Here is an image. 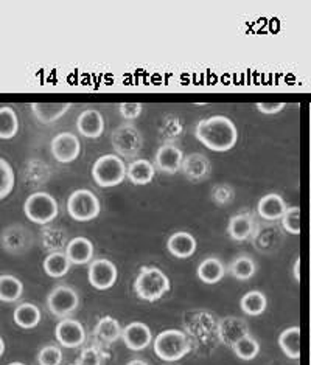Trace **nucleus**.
<instances>
[{"instance_id":"obj_1","label":"nucleus","mask_w":311,"mask_h":365,"mask_svg":"<svg viewBox=\"0 0 311 365\" xmlns=\"http://www.w3.org/2000/svg\"><path fill=\"white\" fill-rule=\"evenodd\" d=\"M195 135L207 150L215 153L230 151L238 140L237 126L229 117L213 115L196 125Z\"/></svg>"},{"instance_id":"obj_2","label":"nucleus","mask_w":311,"mask_h":365,"mask_svg":"<svg viewBox=\"0 0 311 365\" xmlns=\"http://www.w3.org/2000/svg\"><path fill=\"white\" fill-rule=\"evenodd\" d=\"M156 356L165 362L180 361L192 350L190 337L180 329H165L159 333L153 341Z\"/></svg>"},{"instance_id":"obj_3","label":"nucleus","mask_w":311,"mask_h":365,"mask_svg":"<svg viewBox=\"0 0 311 365\" xmlns=\"http://www.w3.org/2000/svg\"><path fill=\"white\" fill-rule=\"evenodd\" d=\"M170 278L160 269L153 266L142 267L134 282V291L137 297L150 303L162 299L170 291Z\"/></svg>"},{"instance_id":"obj_4","label":"nucleus","mask_w":311,"mask_h":365,"mask_svg":"<svg viewBox=\"0 0 311 365\" xmlns=\"http://www.w3.org/2000/svg\"><path fill=\"white\" fill-rule=\"evenodd\" d=\"M92 178L101 188L117 187L126 179V163L116 154L100 155L92 167Z\"/></svg>"},{"instance_id":"obj_5","label":"nucleus","mask_w":311,"mask_h":365,"mask_svg":"<svg viewBox=\"0 0 311 365\" xmlns=\"http://www.w3.org/2000/svg\"><path fill=\"white\" fill-rule=\"evenodd\" d=\"M24 213L31 222L46 225L56 220L59 205L56 199L47 191H36L25 199Z\"/></svg>"},{"instance_id":"obj_6","label":"nucleus","mask_w":311,"mask_h":365,"mask_svg":"<svg viewBox=\"0 0 311 365\" xmlns=\"http://www.w3.org/2000/svg\"><path fill=\"white\" fill-rule=\"evenodd\" d=\"M101 212V205L97 195L88 188L72 191L67 199V213L78 222H88L97 218Z\"/></svg>"},{"instance_id":"obj_7","label":"nucleus","mask_w":311,"mask_h":365,"mask_svg":"<svg viewBox=\"0 0 311 365\" xmlns=\"http://www.w3.org/2000/svg\"><path fill=\"white\" fill-rule=\"evenodd\" d=\"M112 148L120 159H136L142 151L143 137L133 123H123L114 129L111 137Z\"/></svg>"},{"instance_id":"obj_8","label":"nucleus","mask_w":311,"mask_h":365,"mask_svg":"<svg viewBox=\"0 0 311 365\" xmlns=\"http://www.w3.org/2000/svg\"><path fill=\"white\" fill-rule=\"evenodd\" d=\"M49 311L58 319H67L80 307V297L71 286H56L47 297Z\"/></svg>"},{"instance_id":"obj_9","label":"nucleus","mask_w":311,"mask_h":365,"mask_svg":"<svg viewBox=\"0 0 311 365\" xmlns=\"http://www.w3.org/2000/svg\"><path fill=\"white\" fill-rule=\"evenodd\" d=\"M88 278H89V283L92 284V288L98 291L111 289L118 278L117 266L106 258L93 259V262H91L89 264Z\"/></svg>"},{"instance_id":"obj_10","label":"nucleus","mask_w":311,"mask_h":365,"mask_svg":"<svg viewBox=\"0 0 311 365\" xmlns=\"http://www.w3.org/2000/svg\"><path fill=\"white\" fill-rule=\"evenodd\" d=\"M50 151L59 163H71L81 154V142L72 133H59L51 138Z\"/></svg>"},{"instance_id":"obj_11","label":"nucleus","mask_w":311,"mask_h":365,"mask_svg":"<svg viewBox=\"0 0 311 365\" xmlns=\"http://www.w3.org/2000/svg\"><path fill=\"white\" fill-rule=\"evenodd\" d=\"M55 337L66 349H78L86 341V331L81 322L75 319H61L55 328Z\"/></svg>"},{"instance_id":"obj_12","label":"nucleus","mask_w":311,"mask_h":365,"mask_svg":"<svg viewBox=\"0 0 311 365\" xmlns=\"http://www.w3.org/2000/svg\"><path fill=\"white\" fill-rule=\"evenodd\" d=\"M184 153L175 143H163L154 155V168L165 175H176L180 171Z\"/></svg>"},{"instance_id":"obj_13","label":"nucleus","mask_w":311,"mask_h":365,"mask_svg":"<svg viewBox=\"0 0 311 365\" xmlns=\"http://www.w3.org/2000/svg\"><path fill=\"white\" fill-rule=\"evenodd\" d=\"M122 339L129 350L142 351L153 342V333L143 322H131L122 328Z\"/></svg>"},{"instance_id":"obj_14","label":"nucleus","mask_w":311,"mask_h":365,"mask_svg":"<svg viewBox=\"0 0 311 365\" xmlns=\"http://www.w3.org/2000/svg\"><path fill=\"white\" fill-rule=\"evenodd\" d=\"M180 171L190 182H203L210 176L212 163L204 154L193 153L184 155L183 163H180Z\"/></svg>"},{"instance_id":"obj_15","label":"nucleus","mask_w":311,"mask_h":365,"mask_svg":"<svg viewBox=\"0 0 311 365\" xmlns=\"http://www.w3.org/2000/svg\"><path fill=\"white\" fill-rule=\"evenodd\" d=\"M33 242V237L24 225H11L2 233V247L10 254H22Z\"/></svg>"},{"instance_id":"obj_16","label":"nucleus","mask_w":311,"mask_h":365,"mask_svg":"<svg viewBox=\"0 0 311 365\" xmlns=\"http://www.w3.org/2000/svg\"><path fill=\"white\" fill-rule=\"evenodd\" d=\"M76 129L86 138H98L105 133V118L97 109H86L76 118Z\"/></svg>"},{"instance_id":"obj_17","label":"nucleus","mask_w":311,"mask_h":365,"mask_svg":"<svg viewBox=\"0 0 311 365\" xmlns=\"http://www.w3.org/2000/svg\"><path fill=\"white\" fill-rule=\"evenodd\" d=\"M64 254L68 258L71 264H88L93 258V245L89 238L76 237L68 240L64 249Z\"/></svg>"},{"instance_id":"obj_18","label":"nucleus","mask_w":311,"mask_h":365,"mask_svg":"<svg viewBox=\"0 0 311 365\" xmlns=\"http://www.w3.org/2000/svg\"><path fill=\"white\" fill-rule=\"evenodd\" d=\"M217 333H218L220 341L224 345L232 346L233 344L238 341V339L249 334V329H248V324L243 319L226 317L218 324Z\"/></svg>"},{"instance_id":"obj_19","label":"nucleus","mask_w":311,"mask_h":365,"mask_svg":"<svg viewBox=\"0 0 311 365\" xmlns=\"http://www.w3.org/2000/svg\"><path fill=\"white\" fill-rule=\"evenodd\" d=\"M255 227L257 222L254 216L248 212H243L232 216L228 225V233L233 241H246L253 235H255Z\"/></svg>"},{"instance_id":"obj_20","label":"nucleus","mask_w":311,"mask_h":365,"mask_svg":"<svg viewBox=\"0 0 311 365\" xmlns=\"http://www.w3.org/2000/svg\"><path fill=\"white\" fill-rule=\"evenodd\" d=\"M196 238L188 232L173 233L167 241V249L173 257L185 259L192 257L196 252Z\"/></svg>"},{"instance_id":"obj_21","label":"nucleus","mask_w":311,"mask_h":365,"mask_svg":"<svg viewBox=\"0 0 311 365\" xmlns=\"http://www.w3.org/2000/svg\"><path fill=\"white\" fill-rule=\"evenodd\" d=\"M31 112L39 123L50 125L61 118L67 110H71V103H33Z\"/></svg>"},{"instance_id":"obj_22","label":"nucleus","mask_w":311,"mask_h":365,"mask_svg":"<svg viewBox=\"0 0 311 365\" xmlns=\"http://www.w3.org/2000/svg\"><path fill=\"white\" fill-rule=\"evenodd\" d=\"M287 210V202L277 193L265 195L257 205V212L266 221H279Z\"/></svg>"},{"instance_id":"obj_23","label":"nucleus","mask_w":311,"mask_h":365,"mask_svg":"<svg viewBox=\"0 0 311 365\" xmlns=\"http://www.w3.org/2000/svg\"><path fill=\"white\" fill-rule=\"evenodd\" d=\"M156 175L154 165L146 159H134L126 165V178L134 185H148Z\"/></svg>"},{"instance_id":"obj_24","label":"nucleus","mask_w":311,"mask_h":365,"mask_svg":"<svg viewBox=\"0 0 311 365\" xmlns=\"http://www.w3.org/2000/svg\"><path fill=\"white\" fill-rule=\"evenodd\" d=\"M198 278L205 284H217L223 280L224 274H226V267H224L223 262L217 257H209L203 259L198 266Z\"/></svg>"},{"instance_id":"obj_25","label":"nucleus","mask_w":311,"mask_h":365,"mask_svg":"<svg viewBox=\"0 0 311 365\" xmlns=\"http://www.w3.org/2000/svg\"><path fill=\"white\" fill-rule=\"evenodd\" d=\"M93 336L103 344H114L122 337V325L118 324L117 319L105 316L98 320L97 327L93 328Z\"/></svg>"},{"instance_id":"obj_26","label":"nucleus","mask_w":311,"mask_h":365,"mask_svg":"<svg viewBox=\"0 0 311 365\" xmlns=\"http://www.w3.org/2000/svg\"><path fill=\"white\" fill-rule=\"evenodd\" d=\"M13 320L22 329H33L41 324V311L33 303H21L13 312Z\"/></svg>"},{"instance_id":"obj_27","label":"nucleus","mask_w":311,"mask_h":365,"mask_svg":"<svg viewBox=\"0 0 311 365\" xmlns=\"http://www.w3.org/2000/svg\"><path fill=\"white\" fill-rule=\"evenodd\" d=\"M279 346L290 359L300 358V328L290 327L280 333L279 336Z\"/></svg>"},{"instance_id":"obj_28","label":"nucleus","mask_w":311,"mask_h":365,"mask_svg":"<svg viewBox=\"0 0 311 365\" xmlns=\"http://www.w3.org/2000/svg\"><path fill=\"white\" fill-rule=\"evenodd\" d=\"M22 294L24 284L19 278L10 274L0 275V302L14 303L22 297Z\"/></svg>"},{"instance_id":"obj_29","label":"nucleus","mask_w":311,"mask_h":365,"mask_svg":"<svg viewBox=\"0 0 311 365\" xmlns=\"http://www.w3.org/2000/svg\"><path fill=\"white\" fill-rule=\"evenodd\" d=\"M42 266H44V272L50 278H63L72 267L64 252H51L46 257Z\"/></svg>"},{"instance_id":"obj_30","label":"nucleus","mask_w":311,"mask_h":365,"mask_svg":"<svg viewBox=\"0 0 311 365\" xmlns=\"http://www.w3.org/2000/svg\"><path fill=\"white\" fill-rule=\"evenodd\" d=\"M267 299L262 291H249L240 300V308L248 316H262L266 311Z\"/></svg>"},{"instance_id":"obj_31","label":"nucleus","mask_w":311,"mask_h":365,"mask_svg":"<svg viewBox=\"0 0 311 365\" xmlns=\"http://www.w3.org/2000/svg\"><path fill=\"white\" fill-rule=\"evenodd\" d=\"M229 272L240 282H248L257 272V263L249 255L237 257L229 266Z\"/></svg>"},{"instance_id":"obj_32","label":"nucleus","mask_w":311,"mask_h":365,"mask_svg":"<svg viewBox=\"0 0 311 365\" xmlns=\"http://www.w3.org/2000/svg\"><path fill=\"white\" fill-rule=\"evenodd\" d=\"M17 131H19V118L16 110L10 106H2L0 108V138L10 140L16 137Z\"/></svg>"},{"instance_id":"obj_33","label":"nucleus","mask_w":311,"mask_h":365,"mask_svg":"<svg viewBox=\"0 0 311 365\" xmlns=\"http://www.w3.org/2000/svg\"><path fill=\"white\" fill-rule=\"evenodd\" d=\"M230 349L235 353V356L241 361H253L255 359L258 353H260V344L255 337H253L250 334H246L238 341L233 344Z\"/></svg>"},{"instance_id":"obj_34","label":"nucleus","mask_w":311,"mask_h":365,"mask_svg":"<svg viewBox=\"0 0 311 365\" xmlns=\"http://www.w3.org/2000/svg\"><path fill=\"white\" fill-rule=\"evenodd\" d=\"M67 235L63 229L58 227H49L46 232H42V245L50 252H63L67 246Z\"/></svg>"},{"instance_id":"obj_35","label":"nucleus","mask_w":311,"mask_h":365,"mask_svg":"<svg viewBox=\"0 0 311 365\" xmlns=\"http://www.w3.org/2000/svg\"><path fill=\"white\" fill-rule=\"evenodd\" d=\"M183 134V123L176 117H165L160 123L159 135L165 143H173Z\"/></svg>"},{"instance_id":"obj_36","label":"nucleus","mask_w":311,"mask_h":365,"mask_svg":"<svg viewBox=\"0 0 311 365\" xmlns=\"http://www.w3.org/2000/svg\"><path fill=\"white\" fill-rule=\"evenodd\" d=\"M14 171L10 163L0 158V201L11 193L14 188Z\"/></svg>"},{"instance_id":"obj_37","label":"nucleus","mask_w":311,"mask_h":365,"mask_svg":"<svg viewBox=\"0 0 311 365\" xmlns=\"http://www.w3.org/2000/svg\"><path fill=\"white\" fill-rule=\"evenodd\" d=\"M283 229L291 235L300 233V208L299 207H287L282 216Z\"/></svg>"},{"instance_id":"obj_38","label":"nucleus","mask_w":311,"mask_h":365,"mask_svg":"<svg viewBox=\"0 0 311 365\" xmlns=\"http://www.w3.org/2000/svg\"><path fill=\"white\" fill-rule=\"evenodd\" d=\"M63 362V351L56 345H47L41 349L38 353V364L39 365H61Z\"/></svg>"},{"instance_id":"obj_39","label":"nucleus","mask_w":311,"mask_h":365,"mask_svg":"<svg viewBox=\"0 0 311 365\" xmlns=\"http://www.w3.org/2000/svg\"><path fill=\"white\" fill-rule=\"evenodd\" d=\"M233 196H235V191L228 184H220L212 188V199L217 205H228L233 201Z\"/></svg>"},{"instance_id":"obj_40","label":"nucleus","mask_w":311,"mask_h":365,"mask_svg":"<svg viewBox=\"0 0 311 365\" xmlns=\"http://www.w3.org/2000/svg\"><path fill=\"white\" fill-rule=\"evenodd\" d=\"M142 112H143V104L142 103H122L118 106V114L128 121H133L136 118H139Z\"/></svg>"},{"instance_id":"obj_41","label":"nucleus","mask_w":311,"mask_h":365,"mask_svg":"<svg viewBox=\"0 0 311 365\" xmlns=\"http://www.w3.org/2000/svg\"><path fill=\"white\" fill-rule=\"evenodd\" d=\"M78 365H101V356L95 346H89V349H84L80 361L76 362Z\"/></svg>"},{"instance_id":"obj_42","label":"nucleus","mask_w":311,"mask_h":365,"mask_svg":"<svg viewBox=\"0 0 311 365\" xmlns=\"http://www.w3.org/2000/svg\"><path fill=\"white\" fill-rule=\"evenodd\" d=\"M285 103H257L255 108L263 115H275L285 109Z\"/></svg>"},{"instance_id":"obj_43","label":"nucleus","mask_w":311,"mask_h":365,"mask_svg":"<svg viewBox=\"0 0 311 365\" xmlns=\"http://www.w3.org/2000/svg\"><path fill=\"white\" fill-rule=\"evenodd\" d=\"M295 280L296 282L300 280V258H297L295 263Z\"/></svg>"},{"instance_id":"obj_44","label":"nucleus","mask_w":311,"mask_h":365,"mask_svg":"<svg viewBox=\"0 0 311 365\" xmlns=\"http://www.w3.org/2000/svg\"><path fill=\"white\" fill-rule=\"evenodd\" d=\"M126 365H148V362H145L142 359H133V361H129Z\"/></svg>"},{"instance_id":"obj_45","label":"nucleus","mask_w":311,"mask_h":365,"mask_svg":"<svg viewBox=\"0 0 311 365\" xmlns=\"http://www.w3.org/2000/svg\"><path fill=\"white\" fill-rule=\"evenodd\" d=\"M4 353H5V342H4L2 336H0V358H2Z\"/></svg>"},{"instance_id":"obj_46","label":"nucleus","mask_w":311,"mask_h":365,"mask_svg":"<svg viewBox=\"0 0 311 365\" xmlns=\"http://www.w3.org/2000/svg\"><path fill=\"white\" fill-rule=\"evenodd\" d=\"M8 365H25L24 362H11V364H8Z\"/></svg>"},{"instance_id":"obj_47","label":"nucleus","mask_w":311,"mask_h":365,"mask_svg":"<svg viewBox=\"0 0 311 365\" xmlns=\"http://www.w3.org/2000/svg\"><path fill=\"white\" fill-rule=\"evenodd\" d=\"M72 365H78V364H72Z\"/></svg>"}]
</instances>
